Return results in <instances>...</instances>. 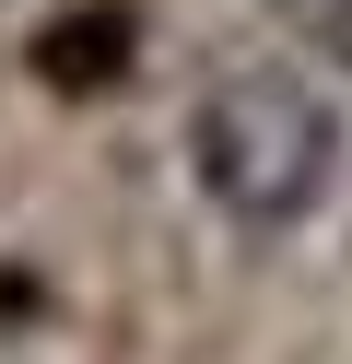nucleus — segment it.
<instances>
[{
    "label": "nucleus",
    "mask_w": 352,
    "mask_h": 364,
    "mask_svg": "<svg viewBox=\"0 0 352 364\" xmlns=\"http://www.w3.org/2000/svg\"><path fill=\"white\" fill-rule=\"evenodd\" d=\"M188 176L223 223L247 235H294L341 176V106L305 71H223L188 118Z\"/></svg>",
    "instance_id": "1"
}]
</instances>
